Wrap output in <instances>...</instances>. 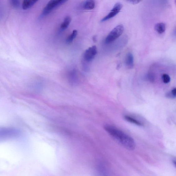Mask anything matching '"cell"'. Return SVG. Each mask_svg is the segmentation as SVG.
Returning a JSON list of instances; mask_svg holds the SVG:
<instances>
[{
    "instance_id": "6da1fadb",
    "label": "cell",
    "mask_w": 176,
    "mask_h": 176,
    "mask_svg": "<svg viewBox=\"0 0 176 176\" xmlns=\"http://www.w3.org/2000/svg\"><path fill=\"white\" fill-rule=\"evenodd\" d=\"M105 131L122 146L129 150H133L135 148V142L131 136L124 132L109 125H106L104 127Z\"/></svg>"
},
{
    "instance_id": "7a4b0ae2",
    "label": "cell",
    "mask_w": 176,
    "mask_h": 176,
    "mask_svg": "<svg viewBox=\"0 0 176 176\" xmlns=\"http://www.w3.org/2000/svg\"><path fill=\"white\" fill-rule=\"evenodd\" d=\"M124 28L122 25L116 26L107 35L105 40V43L109 44L118 38L124 32Z\"/></svg>"
},
{
    "instance_id": "3957f363",
    "label": "cell",
    "mask_w": 176,
    "mask_h": 176,
    "mask_svg": "<svg viewBox=\"0 0 176 176\" xmlns=\"http://www.w3.org/2000/svg\"><path fill=\"white\" fill-rule=\"evenodd\" d=\"M67 1L65 0L50 1L43 9L41 16L44 17L48 15L55 9L64 4Z\"/></svg>"
},
{
    "instance_id": "277c9868",
    "label": "cell",
    "mask_w": 176,
    "mask_h": 176,
    "mask_svg": "<svg viewBox=\"0 0 176 176\" xmlns=\"http://www.w3.org/2000/svg\"><path fill=\"white\" fill-rule=\"evenodd\" d=\"M122 7V5L121 3H116L109 14L101 20V22H105L114 17L120 12Z\"/></svg>"
},
{
    "instance_id": "5b68a950",
    "label": "cell",
    "mask_w": 176,
    "mask_h": 176,
    "mask_svg": "<svg viewBox=\"0 0 176 176\" xmlns=\"http://www.w3.org/2000/svg\"><path fill=\"white\" fill-rule=\"evenodd\" d=\"M97 53V49L95 45H93L86 50L85 51L84 58L87 62H90L93 59Z\"/></svg>"
},
{
    "instance_id": "8992f818",
    "label": "cell",
    "mask_w": 176,
    "mask_h": 176,
    "mask_svg": "<svg viewBox=\"0 0 176 176\" xmlns=\"http://www.w3.org/2000/svg\"><path fill=\"white\" fill-rule=\"evenodd\" d=\"M19 134L18 131L15 129L11 128H3L1 131V136L4 138V137H10L12 136H15Z\"/></svg>"
},
{
    "instance_id": "52a82bcc",
    "label": "cell",
    "mask_w": 176,
    "mask_h": 176,
    "mask_svg": "<svg viewBox=\"0 0 176 176\" xmlns=\"http://www.w3.org/2000/svg\"><path fill=\"white\" fill-rule=\"evenodd\" d=\"M125 64L129 69H132L134 66V57L131 53H128L126 56Z\"/></svg>"
},
{
    "instance_id": "ba28073f",
    "label": "cell",
    "mask_w": 176,
    "mask_h": 176,
    "mask_svg": "<svg viewBox=\"0 0 176 176\" xmlns=\"http://www.w3.org/2000/svg\"><path fill=\"white\" fill-rule=\"evenodd\" d=\"M124 117L126 121L136 125H137L139 126H142L144 125V124L142 122L139 121H138L137 119L131 117V116L126 115L124 116Z\"/></svg>"
},
{
    "instance_id": "9c48e42d",
    "label": "cell",
    "mask_w": 176,
    "mask_h": 176,
    "mask_svg": "<svg viewBox=\"0 0 176 176\" xmlns=\"http://www.w3.org/2000/svg\"><path fill=\"white\" fill-rule=\"evenodd\" d=\"M71 18L69 16H66L62 22L60 26V28L62 31H65L67 29L71 21Z\"/></svg>"
},
{
    "instance_id": "30bf717a",
    "label": "cell",
    "mask_w": 176,
    "mask_h": 176,
    "mask_svg": "<svg viewBox=\"0 0 176 176\" xmlns=\"http://www.w3.org/2000/svg\"><path fill=\"white\" fill-rule=\"evenodd\" d=\"M38 2V1H28V0H25L23 1L22 3V8L24 10H27L32 7L36 3Z\"/></svg>"
},
{
    "instance_id": "8fae6325",
    "label": "cell",
    "mask_w": 176,
    "mask_h": 176,
    "mask_svg": "<svg viewBox=\"0 0 176 176\" xmlns=\"http://www.w3.org/2000/svg\"><path fill=\"white\" fill-rule=\"evenodd\" d=\"M166 29V26L164 23H159L156 24L155 26V30L159 34L164 33Z\"/></svg>"
},
{
    "instance_id": "7c38bea8",
    "label": "cell",
    "mask_w": 176,
    "mask_h": 176,
    "mask_svg": "<svg viewBox=\"0 0 176 176\" xmlns=\"http://www.w3.org/2000/svg\"><path fill=\"white\" fill-rule=\"evenodd\" d=\"M95 6V2L94 1H86L84 4L83 7L87 10L93 9Z\"/></svg>"
},
{
    "instance_id": "4fadbf2b",
    "label": "cell",
    "mask_w": 176,
    "mask_h": 176,
    "mask_svg": "<svg viewBox=\"0 0 176 176\" xmlns=\"http://www.w3.org/2000/svg\"><path fill=\"white\" fill-rule=\"evenodd\" d=\"M78 35V31L76 30L73 31L71 34L69 35L66 39V42L68 44H70L77 36Z\"/></svg>"
},
{
    "instance_id": "5bb4252c",
    "label": "cell",
    "mask_w": 176,
    "mask_h": 176,
    "mask_svg": "<svg viewBox=\"0 0 176 176\" xmlns=\"http://www.w3.org/2000/svg\"><path fill=\"white\" fill-rule=\"evenodd\" d=\"M163 81L165 84H168L170 82L171 78L170 76L167 74H163L162 76Z\"/></svg>"
},
{
    "instance_id": "9a60e30c",
    "label": "cell",
    "mask_w": 176,
    "mask_h": 176,
    "mask_svg": "<svg viewBox=\"0 0 176 176\" xmlns=\"http://www.w3.org/2000/svg\"><path fill=\"white\" fill-rule=\"evenodd\" d=\"M10 2L11 5L14 7L17 8L20 6V1H17V0H11Z\"/></svg>"
},
{
    "instance_id": "2e32d148",
    "label": "cell",
    "mask_w": 176,
    "mask_h": 176,
    "mask_svg": "<svg viewBox=\"0 0 176 176\" xmlns=\"http://www.w3.org/2000/svg\"><path fill=\"white\" fill-rule=\"evenodd\" d=\"M147 77L151 83H154L155 81V76L152 73H149L147 76Z\"/></svg>"
},
{
    "instance_id": "e0dca14e",
    "label": "cell",
    "mask_w": 176,
    "mask_h": 176,
    "mask_svg": "<svg viewBox=\"0 0 176 176\" xmlns=\"http://www.w3.org/2000/svg\"><path fill=\"white\" fill-rule=\"evenodd\" d=\"M127 2L132 4H138L141 1H138V0H130V1H128Z\"/></svg>"
},
{
    "instance_id": "ac0fdd59",
    "label": "cell",
    "mask_w": 176,
    "mask_h": 176,
    "mask_svg": "<svg viewBox=\"0 0 176 176\" xmlns=\"http://www.w3.org/2000/svg\"><path fill=\"white\" fill-rule=\"evenodd\" d=\"M165 96L166 97L168 98H174L173 96H172L171 92L167 93H166Z\"/></svg>"
},
{
    "instance_id": "d6986e66",
    "label": "cell",
    "mask_w": 176,
    "mask_h": 176,
    "mask_svg": "<svg viewBox=\"0 0 176 176\" xmlns=\"http://www.w3.org/2000/svg\"><path fill=\"white\" fill-rule=\"evenodd\" d=\"M171 92L174 98H175L176 97V88L173 89Z\"/></svg>"
},
{
    "instance_id": "ffe728a7",
    "label": "cell",
    "mask_w": 176,
    "mask_h": 176,
    "mask_svg": "<svg viewBox=\"0 0 176 176\" xmlns=\"http://www.w3.org/2000/svg\"><path fill=\"white\" fill-rule=\"evenodd\" d=\"M174 35L176 37V27L175 28L174 31Z\"/></svg>"
},
{
    "instance_id": "44dd1931",
    "label": "cell",
    "mask_w": 176,
    "mask_h": 176,
    "mask_svg": "<svg viewBox=\"0 0 176 176\" xmlns=\"http://www.w3.org/2000/svg\"><path fill=\"white\" fill-rule=\"evenodd\" d=\"M173 163L175 166V167L176 168V160H174L173 161Z\"/></svg>"
},
{
    "instance_id": "7402d4cb",
    "label": "cell",
    "mask_w": 176,
    "mask_h": 176,
    "mask_svg": "<svg viewBox=\"0 0 176 176\" xmlns=\"http://www.w3.org/2000/svg\"><path fill=\"white\" fill-rule=\"evenodd\" d=\"M175 4H176V1H175Z\"/></svg>"
}]
</instances>
